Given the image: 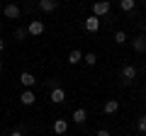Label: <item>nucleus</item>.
<instances>
[{
    "mask_svg": "<svg viewBox=\"0 0 146 136\" xmlns=\"http://www.w3.org/2000/svg\"><path fill=\"white\" fill-rule=\"evenodd\" d=\"M3 49H5V42H3V39H0V51H3Z\"/></svg>",
    "mask_w": 146,
    "mask_h": 136,
    "instance_id": "nucleus-23",
    "label": "nucleus"
},
{
    "mask_svg": "<svg viewBox=\"0 0 146 136\" xmlns=\"http://www.w3.org/2000/svg\"><path fill=\"white\" fill-rule=\"evenodd\" d=\"M27 34H32V37H39V34H44V22H42V20H32L29 27H27Z\"/></svg>",
    "mask_w": 146,
    "mask_h": 136,
    "instance_id": "nucleus-3",
    "label": "nucleus"
},
{
    "mask_svg": "<svg viewBox=\"0 0 146 136\" xmlns=\"http://www.w3.org/2000/svg\"><path fill=\"white\" fill-rule=\"evenodd\" d=\"M25 37H27V29L17 27V29H15V39H17V42H25Z\"/></svg>",
    "mask_w": 146,
    "mask_h": 136,
    "instance_id": "nucleus-18",
    "label": "nucleus"
},
{
    "mask_svg": "<svg viewBox=\"0 0 146 136\" xmlns=\"http://www.w3.org/2000/svg\"><path fill=\"white\" fill-rule=\"evenodd\" d=\"M136 126H139V131H141V134H146V114H141V117H139Z\"/></svg>",
    "mask_w": 146,
    "mask_h": 136,
    "instance_id": "nucleus-19",
    "label": "nucleus"
},
{
    "mask_svg": "<svg viewBox=\"0 0 146 136\" xmlns=\"http://www.w3.org/2000/svg\"><path fill=\"white\" fill-rule=\"evenodd\" d=\"M122 83H124V85H129L131 83V80H134L136 78V68L134 66H122Z\"/></svg>",
    "mask_w": 146,
    "mask_h": 136,
    "instance_id": "nucleus-2",
    "label": "nucleus"
},
{
    "mask_svg": "<svg viewBox=\"0 0 146 136\" xmlns=\"http://www.w3.org/2000/svg\"><path fill=\"white\" fill-rule=\"evenodd\" d=\"M80 61H83V51L73 49V51L68 53V63H71V66H76V63H80Z\"/></svg>",
    "mask_w": 146,
    "mask_h": 136,
    "instance_id": "nucleus-14",
    "label": "nucleus"
},
{
    "mask_svg": "<svg viewBox=\"0 0 146 136\" xmlns=\"http://www.w3.org/2000/svg\"><path fill=\"white\" fill-rule=\"evenodd\" d=\"M131 49H134L136 53H146V37L144 34H139V37L131 39Z\"/></svg>",
    "mask_w": 146,
    "mask_h": 136,
    "instance_id": "nucleus-6",
    "label": "nucleus"
},
{
    "mask_svg": "<svg viewBox=\"0 0 146 136\" xmlns=\"http://www.w3.org/2000/svg\"><path fill=\"white\" fill-rule=\"evenodd\" d=\"M83 61L88 63V66H95V63H98V56H95V53L90 51V53H85V56H83Z\"/></svg>",
    "mask_w": 146,
    "mask_h": 136,
    "instance_id": "nucleus-16",
    "label": "nucleus"
},
{
    "mask_svg": "<svg viewBox=\"0 0 146 136\" xmlns=\"http://www.w3.org/2000/svg\"><path fill=\"white\" fill-rule=\"evenodd\" d=\"M83 27H85V29H88V32H98V29H100V17H95V15L85 17Z\"/></svg>",
    "mask_w": 146,
    "mask_h": 136,
    "instance_id": "nucleus-7",
    "label": "nucleus"
},
{
    "mask_svg": "<svg viewBox=\"0 0 146 136\" xmlns=\"http://www.w3.org/2000/svg\"><path fill=\"white\" fill-rule=\"evenodd\" d=\"M124 42H127V34H124V32H122V29L115 32V44H119V46H122Z\"/></svg>",
    "mask_w": 146,
    "mask_h": 136,
    "instance_id": "nucleus-17",
    "label": "nucleus"
},
{
    "mask_svg": "<svg viewBox=\"0 0 146 136\" xmlns=\"http://www.w3.org/2000/svg\"><path fill=\"white\" fill-rule=\"evenodd\" d=\"M39 7H42L44 12H54L58 7V0H39Z\"/></svg>",
    "mask_w": 146,
    "mask_h": 136,
    "instance_id": "nucleus-10",
    "label": "nucleus"
},
{
    "mask_svg": "<svg viewBox=\"0 0 146 136\" xmlns=\"http://www.w3.org/2000/svg\"><path fill=\"white\" fill-rule=\"evenodd\" d=\"M20 83L25 85V88H32V85L36 83V78H34V75H32V73H27V71H25V73L20 75Z\"/></svg>",
    "mask_w": 146,
    "mask_h": 136,
    "instance_id": "nucleus-13",
    "label": "nucleus"
},
{
    "mask_svg": "<svg viewBox=\"0 0 146 136\" xmlns=\"http://www.w3.org/2000/svg\"><path fill=\"white\" fill-rule=\"evenodd\" d=\"M46 85H49L51 90H54V88H63V85H61V80H58V78H49V80H46Z\"/></svg>",
    "mask_w": 146,
    "mask_h": 136,
    "instance_id": "nucleus-20",
    "label": "nucleus"
},
{
    "mask_svg": "<svg viewBox=\"0 0 146 136\" xmlns=\"http://www.w3.org/2000/svg\"><path fill=\"white\" fill-rule=\"evenodd\" d=\"M117 110H119V102H117V100H107V102L102 105V112H105V114H115Z\"/></svg>",
    "mask_w": 146,
    "mask_h": 136,
    "instance_id": "nucleus-9",
    "label": "nucleus"
},
{
    "mask_svg": "<svg viewBox=\"0 0 146 136\" xmlns=\"http://www.w3.org/2000/svg\"><path fill=\"white\" fill-rule=\"evenodd\" d=\"M119 7H122L124 12H131V10L136 7V0H119Z\"/></svg>",
    "mask_w": 146,
    "mask_h": 136,
    "instance_id": "nucleus-15",
    "label": "nucleus"
},
{
    "mask_svg": "<svg viewBox=\"0 0 146 136\" xmlns=\"http://www.w3.org/2000/svg\"><path fill=\"white\" fill-rule=\"evenodd\" d=\"M0 68H3V61H0Z\"/></svg>",
    "mask_w": 146,
    "mask_h": 136,
    "instance_id": "nucleus-25",
    "label": "nucleus"
},
{
    "mask_svg": "<svg viewBox=\"0 0 146 136\" xmlns=\"http://www.w3.org/2000/svg\"><path fill=\"white\" fill-rule=\"evenodd\" d=\"M10 136H25V131H22V129H20V126H17V129H15V131H12V134H10Z\"/></svg>",
    "mask_w": 146,
    "mask_h": 136,
    "instance_id": "nucleus-21",
    "label": "nucleus"
},
{
    "mask_svg": "<svg viewBox=\"0 0 146 136\" xmlns=\"http://www.w3.org/2000/svg\"><path fill=\"white\" fill-rule=\"evenodd\" d=\"M144 100H146V90H144Z\"/></svg>",
    "mask_w": 146,
    "mask_h": 136,
    "instance_id": "nucleus-24",
    "label": "nucleus"
},
{
    "mask_svg": "<svg viewBox=\"0 0 146 136\" xmlns=\"http://www.w3.org/2000/svg\"><path fill=\"white\" fill-rule=\"evenodd\" d=\"M34 100H36V95L32 92L29 88H25V92L20 95V102H22V105H27V107H29V105H34Z\"/></svg>",
    "mask_w": 146,
    "mask_h": 136,
    "instance_id": "nucleus-8",
    "label": "nucleus"
},
{
    "mask_svg": "<svg viewBox=\"0 0 146 136\" xmlns=\"http://www.w3.org/2000/svg\"><path fill=\"white\" fill-rule=\"evenodd\" d=\"M66 131H68V121L66 119H56L54 121V134L61 136V134H66Z\"/></svg>",
    "mask_w": 146,
    "mask_h": 136,
    "instance_id": "nucleus-11",
    "label": "nucleus"
},
{
    "mask_svg": "<svg viewBox=\"0 0 146 136\" xmlns=\"http://www.w3.org/2000/svg\"><path fill=\"white\" fill-rule=\"evenodd\" d=\"M49 100H51L54 105H61V102H66V90H63V88H54L51 92H49Z\"/></svg>",
    "mask_w": 146,
    "mask_h": 136,
    "instance_id": "nucleus-4",
    "label": "nucleus"
},
{
    "mask_svg": "<svg viewBox=\"0 0 146 136\" xmlns=\"http://www.w3.org/2000/svg\"><path fill=\"white\" fill-rule=\"evenodd\" d=\"M3 12H5V17H7V20H17V17L22 15V10L15 5V3H7V5L3 7Z\"/></svg>",
    "mask_w": 146,
    "mask_h": 136,
    "instance_id": "nucleus-5",
    "label": "nucleus"
},
{
    "mask_svg": "<svg viewBox=\"0 0 146 136\" xmlns=\"http://www.w3.org/2000/svg\"><path fill=\"white\" fill-rule=\"evenodd\" d=\"M110 10H112L110 0H95V3H93V15H95V17H105V15H110Z\"/></svg>",
    "mask_w": 146,
    "mask_h": 136,
    "instance_id": "nucleus-1",
    "label": "nucleus"
},
{
    "mask_svg": "<svg viewBox=\"0 0 146 136\" xmlns=\"http://www.w3.org/2000/svg\"><path fill=\"white\" fill-rule=\"evenodd\" d=\"M98 136H110V131H107V129H100V131H98Z\"/></svg>",
    "mask_w": 146,
    "mask_h": 136,
    "instance_id": "nucleus-22",
    "label": "nucleus"
},
{
    "mask_svg": "<svg viewBox=\"0 0 146 136\" xmlns=\"http://www.w3.org/2000/svg\"><path fill=\"white\" fill-rule=\"evenodd\" d=\"M85 119H88V112H85L83 107L73 112V124H85Z\"/></svg>",
    "mask_w": 146,
    "mask_h": 136,
    "instance_id": "nucleus-12",
    "label": "nucleus"
}]
</instances>
